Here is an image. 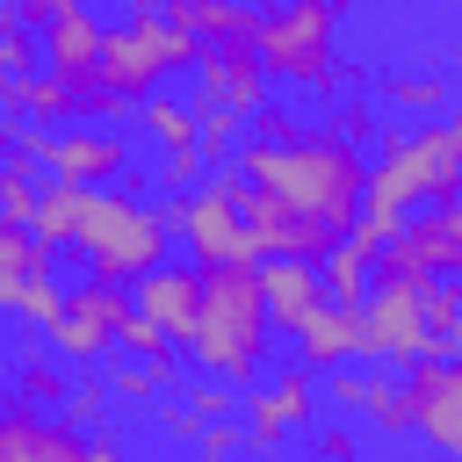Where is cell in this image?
Wrapping results in <instances>:
<instances>
[{
  "label": "cell",
  "instance_id": "10",
  "mask_svg": "<svg viewBox=\"0 0 462 462\" xmlns=\"http://www.w3.org/2000/svg\"><path fill=\"white\" fill-rule=\"evenodd\" d=\"M411 383V404H419V433L462 462V354H426L404 368Z\"/></svg>",
  "mask_w": 462,
  "mask_h": 462
},
{
  "label": "cell",
  "instance_id": "18",
  "mask_svg": "<svg viewBox=\"0 0 462 462\" xmlns=\"http://www.w3.org/2000/svg\"><path fill=\"white\" fill-rule=\"evenodd\" d=\"M0 108H7V116H29V123H43V130L87 123L79 79H58V72H29V79H7V72H0Z\"/></svg>",
  "mask_w": 462,
  "mask_h": 462
},
{
  "label": "cell",
  "instance_id": "21",
  "mask_svg": "<svg viewBox=\"0 0 462 462\" xmlns=\"http://www.w3.org/2000/svg\"><path fill=\"white\" fill-rule=\"evenodd\" d=\"M137 130L159 152H195L202 144V108L195 101H173V94H152V101H137Z\"/></svg>",
  "mask_w": 462,
  "mask_h": 462
},
{
  "label": "cell",
  "instance_id": "14",
  "mask_svg": "<svg viewBox=\"0 0 462 462\" xmlns=\"http://www.w3.org/2000/svg\"><path fill=\"white\" fill-rule=\"evenodd\" d=\"M0 462H87V433L29 397H7V419H0Z\"/></svg>",
  "mask_w": 462,
  "mask_h": 462
},
{
  "label": "cell",
  "instance_id": "17",
  "mask_svg": "<svg viewBox=\"0 0 462 462\" xmlns=\"http://www.w3.org/2000/svg\"><path fill=\"white\" fill-rule=\"evenodd\" d=\"M36 36H43V72H58V79H94V72H101L108 29L94 22L87 0H58V14H51Z\"/></svg>",
  "mask_w": 462,
  "mask_h": 462
},
{
  "label": "cell",
  "instance_id": "5",
  "mask_svg": "<svg viewBox=\"0 0 462 462\" xmlns=\"http://www.w3.org/2000/svg\"><path fill=\"white\" fill-rule=\"evenodd\" d=\"M245 195H253V180L231 173V166L180 195V238H188L195 267H260L267 260L253 224H245Z\"/></svg>",
  "mask_w": 462,
  "mask_h": 462
},
{
  "label": "cell",
  "instance_id": "30",
  "mask_svg": "<svg viewBox=\"0 0 462 462\" xmlns=\"http://www.w3.org/2000/svg\"><path fill=\"white\" fill-rule=\"evenodd\" d=\"M108 404H116V390H108V368H79L58 411H65V419L87 433V426H101V419H108Z\"/></svg>",
  "mask_w": 462,
  "mask_h": 462
},
{
  "label": "cell",
  "instance_id": "13",
  "mask_svg": "<svg viewBox=\"0 0 462 462\" xmlns=\"http://www.w3.org/2000/svg\"><path fill=\"white\" fill-rule=\"evenodd\" d=\"M43 173H58V180H79V188L130 180V137H123V130L72 123V130H58V137H51V152H43Z\"/></svg>",
  "mask_w": 462,
  "mask_h": 462
},
{
  "label": "cell",
  "instance_id": "35",
  "mask_svg": "<svg viewBox=\"0 0 462 462\" xmlns=\"http://www.w3.org/2000/svg\"><path fill=\"white\" fill-rule=\"evenodd\" d=\"M152 419H159V433H166V440H188V448H195V440H202V426H209L188 397H159V404H152Z\"/></svg>",
  "mask_w": 462,
  "mask_h": 462
},
{
  "label": "cell",
  "instance_id": "15",
  "mask_svg": "<svg viewBox=\"0 0 462 462\" xmlns=\"http://www.w3.org/2000/svg\"><path fill=\"white\" fill-rule=\"evenodd\" d=\"M137 310L144 318H159L180 346L195 339V325H202V296H209V267H195V260H166V267H152L137 289Z\"/></svg>",
  "mask_w": 462,
  "mask_h": 462
},
{
  "label": "cell",
  "instance_id": "46",
  "mask_svg": "<svg viewBox=\"0 0 462 462\" xmlns=\"http://www.w3.org/2000/svg\"><path fill=\"white\" fill-rule=\"evenodd\" d=\"M339 7H354V0H339Z\"/></svg>",
  "mask_w": 462,
  "mask_h": 462
},
{
  "label": "cell",
  "instance_id": "41",
  "mask_svg": "<svg viewBox=\"0 0 462 462\" xmlns=\"http://www.w3.org/2000/svg\"><path fill=\"white\" fill-rule=\"evenodd\" d=\"M440 65H448V79H455V87H462V29H455V36H448V43H440Z\"/></svg>",
  "mask_w": 462,
  "mask_h": 462
},
{
  "label": "cell",
  "instance_id": "20",
  "mask_svg": "<svg viewBox=\"0 0 462 462\" xmlns=\"http://www.w3.org/2000/svg\"><path fill=\"white\" fill-rule=\"evenodd\" d=\"M375 94H383V108L419 116V123H433V116L455 108V79H448L440 65H390V72L375 79Z\"/></svg>",
  "mask_w": 462,
  "mask_h": 462
},
{
  "label": "cell",
  "instance_id": "2",
  "mask_svg": "<svg viewBox=\"0 0 462 462\" xmlns=\"http://www.w3.org/2000/svg\"><path fill=\"white\" fill-rule=\"evenodd\" d=\"M274 310H267V282L260 267H209V296H202V325L188 339V361L231 390H253L267 368V339H274Z\"/></svg>",
  "mask_w": 462,
  "mask_h": 462
},
{
  "label": "cell",
  "instance_id": "4",
  "mask_svg": "<svg viewBox=\"0 0 462 462\" xmlns=\"http://www.w3.org/2000/svg\"><path fill=\"white\" fill-rule=\"evenodd\" d=\"M253 51L289 87H310V94H339V79L346 94L361 87V72L339 65V0H274Z\"/></svg>",
  "mask_w": 462,
  "mask_h": 462
},
{
  "label": "cell",
  "instance_id": "43",
  "mask_svg": "<svg viewBox=\"0 0 462 462\" xmlns=\"http://www.w3.org/2000/svg\"><path fill=\"white\" fill-rule=\"evenodd\" d=\"M419 462H455V455H440V448H433V455H419Z\"/></svg>",
  "mask_w": 462,
  "mask_h": 462
},
{
  "label": "cell",
  "instance_id": "12",
  "mask_svg": "<svg viewBox=\"0 0 462 462\" xmlns=\"http://www.w3.org/2000/svg\"><path fill=\"white\" fill-rule=\"evenodd\" d=\"M274 72L260 65V51L253 43H209L202 51V65H195V101H224V108H238V116H260L274 94Z\"/></svg>",
  "mask_w": 462,
  "mask_h": 462
},
{
  "label": "cell",
  "instance_id": "19",
  "mask_svg": "<svg viewBox=\"0 0 462 462\" xmlns=\"http://www.w3.org/2000/svg\"><path fill=\"white\" fill-rule=\"evenodd\" d=\"M260 282H267V310H274L282 332H296L325 303V267L318 260H260Z\"/></svg>",
  "mask_w": 462,
  "mask_h": 462
},
{
  "label": "cell",
  "instance_id": "37",
  "mask_svg": "<svg viewBox=\"0 0 462 462\" xmlns=\"http://www.w3.org/2000/svg\"><path fill=\"white\" fill-rule=\"evenodd\" d=\"M368 375H375V368H354V361H346V368H332V375H325V404L361 411V404H368Z\"/></svg>",
  "mask_w": 462,
  "mask_h": 462
},
{
  "label": "cell",
  "instance_id": "38",
  "mask_svg": "<svg viewBox=\"0 0 462 462\" xmlns=\"http://www.w3.org/2000/svg\"><path fill=\"white\" fill-rule=\"evenodd\" d=\"M310 448H318V455H332V462H361L354 426H310Z\"/></svg>",
  "mask_w": 462,
  "mask_h": 462
},
{
  "label": "cell",
  "instance_id": "36",
  "mask_svg": "<svg viewBox=\"0 0 462 462\" xmlns=\"http://www.w3.org/2000/svg\"><path fill=\"white\" fill-rule=\"evenodd\" d=\"M202 173H217L202 144H195V152H166V159H159V180H166L173 195H188V188H202Z\"/></svg>",
  "mask_w": 462,
  "mask_h": 462
},
{
  "label": "cell",
  "instance_id": "16",
  "mask_svg": "<svg viewBox=\"0 0 462 462\" xmlns=\"http://www.w3.org/2000/svg\"><path fill=\"white\" fill-rule=\"evenodd\" d=\"M296 361L310 375H332L346 361H368V325H361V303H318L303 325H296Z\"/></svg>",
  "mask_w": 462,
  "mask_h": 462
},
{
  "label": "cell",
  "instance_id": "40",
  "mask_svg": "<svg viewBox=\"0 0 462 462\" xmlns=\"http://www.w3.org/2000/svg\"><path fill=\"white\" fill-rule=\"evenodd\" d=\"M253 130H260V137H296V130H303V123H296V116H289V108H282V101H267V108H260V116H253Z\"/></svg>",
  "mask_w": 462,
  "mask_h": 462
},
{
  "label": "cell",
  "instance_id": "22",
  "mask_svg": "<svg viewBox=\"0 0 462 462\" xmlns=\"http://www.w3.org/2000/svg\"><path fill=\"white\" fill-rule=\"evenodd\" d=\"M79 209H87V188L43 173V202H36V224H29V231H36L51 253H65V245H79Z\"/></svg>",
  "mask_w": 462,
  "mask_h": 462
},
{
  "label": "cell",
  "instance_id": "6",
  "mask_svg": "<svg viewBox=\"0 0 462 462\" xmlns=\"http://www.w3.org/2000/svg\"><path fill=\"white\" fill-rule=\"evenodd\" d=\"M130 310H137V296H130V289H116V282L87 274V282H72V289H65V310H58V325H51L43 339H51V346H58V361H72V368H108V354H116V339H123Z\"/></svg>",
  "mask_w": 462,
  "mask_h": 462
},
{
  "label": "cell",
  "instance_id": "28",
  "mask_svg": "<svg viewBox=\"0 0 462 462\" xmlns=\"http://www.w3.org/2000/svg\"><path fill=\"white\" fill-rule=\"evenodd\" d=\"M36 202H43L36 159H7L0 166V224H36Z\"/></svg>",
  "mask_w": 462,
  "mask_h": 462
},
{
  "label": "cell",
  "instance_id": "27",
  "mask_svg": "<svg viewBox=\"0 0 462 462\" xmlns=\"http://www.w3.org/2000/svg\"><path fill=\"white\" fill-rule=\"evenodd\" d=\"M65 368H72V361H51L43 346H22V354H14V397H29V404H65V390H72Z\"/></svg>",
  "mask_w": 462,
  "mask_h": 462
},
{
  "label": "cell",
  "instance_id": "39",
  "mask_svg": "<svg viewBox=\"0 0 462 462\" xmlns=\"http://www.w3.org/2000/svg\"><path fill=\"white\" fill-rule=\"evenodd\" d=\"M87 462H130L123 433H116V426H87Z\"/></svg>",
  "mask_w": 462,
  "mask_h": 462
},
{
  "label": "cell",
  "instance_id": "3",
  "mask_svg": "<svg viewBox=\"0 0 462 462\" xmlns=\"http://www.w3.org/2000/svg\"><path fill=\"white\" fill-rule=\"evenodd\" d=\"M173 231H180V202H144L130 180L87 188L79 253H87V267H94L101 282H144L152 267H166Z\"/></svg>",
  "mask_w": 462,
  "mask_h": 462
},
{
  "label": "cell",
  "instance_id": "33",
  "mask_svg": "<svg viewBox=\"0 0 462 462\" xmlns=\"http://www.w3.org/2000/svg\"><path fill=\"white\" fill-rule=\"evenodd\" d=\"M238 455H253V440H245V411H238V419H209L202 440H195V462H238Z\"/></svg>",
  "mask_w": 462,
  "mask_h": 462
},
{
  "label": "cell",
  "instance_id": "8",
  "mask_svg": "<svg viewBox=\"0 0 462 462\" xmlns=\"http://www.w3.org/2000/svg\"><path fill=\"white\" fill-rule=\"evenodd\" d=\"M318 404H325V390L310 383L303 361H282L267 383H253L245 390V440H253V455H282L289 433H310Z\"/></svg>",
  "mask_w": 462,
  "mask_h": 462
},
{
  "label": "cell",
  "instance_id": "45",
  "mask_svg": "<svg viewBox=\"0 0 462 462\" xmlns=\"http://www.w3.org/2000/svg\"><path fill=\"white\" fill-rule=\"evenodd\" d=\"M448 7H455V14H462V0H448Z\"/></svg>",
  "mask_w": 462,
  "mask_h": 462
},
{
  "label": "cell",
  "instance_id": "42",
  "mask_svg": "<svg viewBox=\"0 0 462 462\" xmlns=\"http://www.w3.org/2000/svg\"><path fill=\"white\" fill-rule=\"evenodd\" d=\"M166 7H173V14H188V7H195V0H166Z\"/></svg>",
  "mask_w": 462,
  "mask_h": 462
},
{
  "label": "cell",
  "instance_id": "31",
  "mask_svg": "<svg viewBox=\"0 0 462 462\" xmlns=\"http://www.w3.org/2000/svg\"><path fill=\"white\" fill-rule=\"evenodd\" d=\"M419 303H426V325H433V339H440V354H448V339H455V325H462V274H426V282H419Z\"/></svg>",
  "mask_w": 462,
  "mask_h": 462
},
{
  "label": "cell",
  "instance_id": "32",
  "mask_svg": "<svg viewBox=\"0 0 462 462\" xmlns=\"http://www.w3.org/2000/svg\"><path fill=\"white\" fill-rule=\"evenodd\" d=\"M202 108V152H209V166L224 173L231 166V137H238V123H253V116H238V108H224V101H195Z\"/></svg>",
  "mask_w": 462,
  "mask_h": 462
},
{
  "label": "cell",
  "instance_id": "23",
  "mask_svg": "<svg viewBox=\"0 0 462 462\" xmlns=\"http://www.w3.org/2000/svg\"><path fill=\"white\" fill-rule=\"evenodd\" d=\"M361 419H368L375 433H390V440L419 433V404H411L404 368H375V375H368V404H361Z\"/></svg>",
  "mask_w": 462,
  "mask_h": 462
},
{
  "label": "cell",
  "instance_id": "26",
  "mask_svg": "<svg viewBox=\"0 0 462 462\" xmlns=\"http://www.w3.org/2000/svg\"><path fill=\"white\" fill-rule=\"evenodd\" d=\"M173 383H180V368H166V361L108 354V390H116V404H159V397H173Z\"/></svg>",
  "mask_w": 462,
  "mask_h": 462
},
{
  "label": "cell",
  "instance_id": "24",
  "mask_svg": "<svg viewBox=\"0 0 462 462\" xmlns=\"http://www.w3.org/2000/svg\"><path fill=\"white\" fill-rule=\"evenodd\" d=\"M180 22H188L202 43H260L267 7H253V0H195Z\"/></svg>",
  "mask_w": 462,
  "mask_h": 462
},
{
  "label": "cell",
  "instance_id": "9",
  "mask_svg": "<svg viewBox=\"0 0 462 462\" xmlns=\"http://www.w3.org/2000/svg\"><path fill=\"white\" fill-rule=\"evenodd\" d=\"M375 274H404V282L462 274V195H455V202H433L426 217H411V224L375 253Z\"/></svg>",
  "mask_w": 462,
  "mask_h": 462
},
{
  "label": "cell",
  "instance_id": "11",
  "mask_svg": "<svg viewBox=\"0 0 462 462\" xmlns=\"http://www.w3.org/2000/svg\"><path fill=\"white\" fill-rule=\"evenodd\" d=\"M245 224H253V238H260V253L267 260H325L346 231H332V224H318V217H303L296 202H282V195H267V188H253L245 195Z\"/></svg>",
  "mask_w": 462,
  "mask_h": 462
},
{
  "label": "cell",
  "instance_id": "7",
  "mask_svg": "<svg viewBox=\"0 0 462 462\" xmlns=\"http://www.w3.org/2000/svg\"><path fill=\"white\" fill-rule=\"evenodd\" d=\"M361 325H368V368H411V361L440 354V339L426 325V303H419V282H404V274H375V289L361 303Z\"/></svg>",
  "mask_w": 462,
  "mask_h": 462
},
{
  "label": "cell",
  "instance_id": "34",
  "mask_svg": "<svg viewBox=\"0 0 462 462\" xmlns=\"http://www.w3.org/2000/svg\"><path fill=\"white\" fill-rule=\"evenodd\" d=\"M332 130H339V137H354V144H375V137H383V116H375V101L346 94V101L332 108Z\"/></svg>",
  "mask_w": 462,
  "mask_h": 462
},
{
  "label": "cell",
  "instance_id": "29",
  "mask_svg": "<svg viewBox=\"0 0 462 462\" xmlns=\"http://www.w3.org/2000/svg\"><path fill=\"white\" fill-rule=\"evenodd\" d=\"M7 303H14V318H22L29 332H51V325H58V310H65V289H58V267H43L36 282H22V289H14Z\"/></svg>",
  "mask_w": 462,
  "mask_h": 462
},
{
  "label": "cell",
  "instance_id": "1",
  "mask_svg": "<svg viewBox=\"0 0 462 462\" xmlns=\"http://www.w3.org/2000/svg\"><path fill=\"white\" fill-rule=\"evenodd\" d=\"M238 173L282 202H296L303 217L332 224V231H354L361 209H368V152L354 137H339L332 123L325 130H296V137H253L238 152Z\"/></svg>",
  "mask_w": 462,
  "mask_h": 462
},
{
  "label": "cell",
  "instance_id": "47",
  "mask_svg": "<svg viewBox=\"0 0 462 462\" xmlns=\"http://www.w3.org/2000/svg\"><path fill=\"white\" fill-rule=\"evenodd\" d=\"M318 462H332V455H318Z\"/></svg>",
  "mask_w": 462,
  "mask_h": 462
},
{
  "label": "cell",
  "instance_id": "25",
  "mask_svg": "<svg viewBox=\"0 0 462 462\" xmlns=\"http://www.w3.org/2000/svg\"><path fill=\"white\" fill-rule=\"evenodd\" d=\"M318 267H325V296H332V303H368V289H375V253H368L354 231H346Z\"/></svg>",
  "mask_w": 462,
  "mask_h": 462
},
{
  "label": "cell",
  "instance_id": "44",
  "mask_svg": "<svg viewBox=\"0 0 462 462\" xmlns=\"http://www.w3.org/2000/svg\"><path fill=\"white\" fill-rule=\"evenodd\" d=\"M448 354H462V325H455V339H448Z\"/></svg>",
  "mask_w": 462,
  "mask_h": 462
}]
</instances>
